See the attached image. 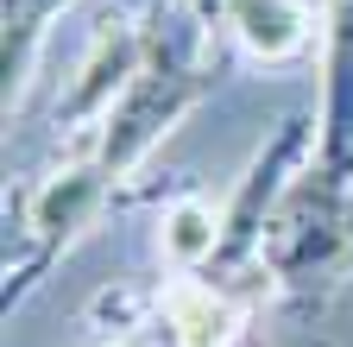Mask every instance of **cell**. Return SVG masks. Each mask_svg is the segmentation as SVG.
<instances>
[{
	"instance_id": "6da1fadb",
	"label": "cell",
	"mask_w": 353,
	"mask_h": 347,
	"mask_svg": "<svg viewBox=\"0 0 353 347\" xmlns=\"http://www.w3.org/2000/svg\"><path fill=\"white\" fill-rule=\"evenodd\" d=\"M145 45H152V32H145V13L139 7H120V13H108L95 26V38L82 45V57H76V70L63 82V95H57V114H51L70 146L88 139L114 114V101L126 95V82L139 76V63H145Z\"/></svg>"
},
{
	"instance_id": "7a4b0ae2",
	"label": "cell",
	"mask_w": 353,
	"mask_h": 347,
	"mask_svg": "<svg viewBox=\"0 0 353 347\" xmlns=\"http://www.w3.org/2000/svg\"><path fill=\"white\" fill-rule=\"evenodd\" d=\"M309 190L353 202V0H322V108Z\"/></svg>"
},
{
	"instance_id": "3957f363",
	"label": "cell",
	"mask_w": 353,
	"mask_h": 347,
	"mask_svg": "<svg viewBox=\"0 0 353 347\" xmlns=\"http://www.w3.org/2000/svg\"><path fill=\"white\" fill-rule=\"evenodd\" d=\"M221 32L259 70H290L322 45V13L309 0H228Z\"/></svg>"
},
{
	"instance_id": "277c9868",
	"label": "cell",
	"mask_w": 353,
	"mask_h": 347,
	"mask_svg": "<svg viewBox=\"0 0 353 347\" xmlns=\"http://www.w3.org/2000/svg\"><path fill=\"white\" fill-rule=\"evenodd\" d=\"M158 259L170 278H202L221 259V208L208 196H170L158 215Z\"/></svg>"
},
{
	"instance_id": "5b68a950",
	"label": "cell",
	"mask_w": 353,
	"mask_h": 347,
	"mask_svg": "<svg viewBox=\"0 0 353 347\" xmlns=\"http://www.w3.org/2000/svg\"><path fill=\"white\" fill-rule=\"evenodd\" d=\"M88 347H176L158 290H108L88 310Z\"/></svg>"
},
{
	"instance_id": "8992f818",
	"label": "cell",
	"mask_w": 353,
	"mask_h": 347,
	"mask_svg": "<svg viewBox=\"0 0 353 347\" xmlns=\"http://www.w3.org/2000/svg\"><path fill=\"white\" fill-rule=\"evenodd\" d=\"M183 7H190L208 32H221V13H228V0H183Z\"/></svg>"
},
{
	"instance_id": "52a82bcc",
	"label": "cell",
	"mask_w": 353,
	"mask_h": 347,
	"mask_svg": "<svg viewBox=\"0 0 353 347\" xmlns=\"http://www.w3.org/2000/svg\"><path fill=\"white\" fill-rule=\"evenodd\" d=\"M240 347H265V328H252V335H246V341H240Z\"/></svg>"
}]
</instances>
